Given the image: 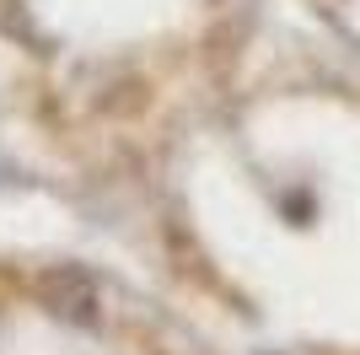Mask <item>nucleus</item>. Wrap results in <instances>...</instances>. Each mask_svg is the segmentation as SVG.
I'll use <instances>...</instances> for the list:
<instances>
[{
	"mask_svg": "<svg viewBox=\"0 0 360 355\" xmlns=\"http://www.w3.org/2000/svg\"><path fill=\"white\" fill-rule=\"evenodd\" d=\"M49 291H54V301H60L65 318H91V307H97V291H91L81 275H54Z\"/></svg>",
	"mask_w": 360,
	"mask_h": 355,
	"instance_id": "obj_1",
	"label": "nucleus"
}]
</instances>
